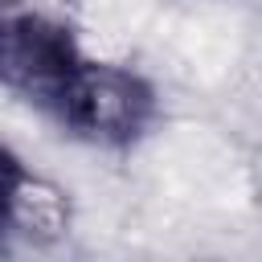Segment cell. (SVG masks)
<instances>
[{"label":"cell","instance_id":"obj_1","mask_svg":"<svg viewBox=\"0 0 262 262\" xmlns=\"http://www.w3.org/2000/svg\"><path fill=\"white\" fill-rule=\"evenodd\" d=\"M151 90L143 78L119 70V66H94L82 61L74 78L66 82L53 111L86 139L94 143H127L135 139L151 119Z\"/></svg>","mask_w":262,"mask_h":262},{"label":"cell","instance_id":"obj_2","mask_svg":"<svg viewBox=\"0 0 262 262\" xmlns=\"http://www.w3.org/2000/svg\"><path fill=\"white\" fill-rule=\"evenodd\" d=\"M82 66L70 29L37 12H12L4 20V74L29 98L53 106Z\"/></svg>","mask_w":262,"mask_h":262}]
</instances>
